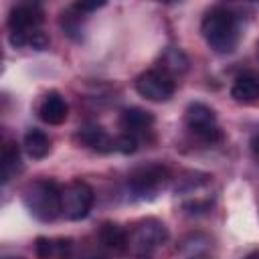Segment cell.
<instances>
[{
	"instance_id": "cell-1",
	"label": "cell",
	"mask_w": 259,
	"mask_h": 259,
	"mask_svg": "<svg viewBox=\"0 0 259 259\" xmlns=\"http://www.w3.org/2000/svg\"><path fill=\"white\" fill-rule=\"evenodd\" d=\"M200 32H202L206 45L214 53L229 55L237 49L239 38H241L239 16L227 6H212L202 16Z\"/></svg>"
},
{
	"instance_id": "cell-2",
	"label": "cell",
	"mask_w": 259,
	"mask_h": 259,
	"mask_svg": "<svg viewBox=\"0 0 259 259\" xmlns=\"http://www.w3.org/2000/svg\"><path fill=\"white\" fill-rule=\"evenodd\" d=\"M168 241V229L158 219H142L125 229V249L123 253L134 259L154 257Z\"/></svg>"
},
{
	"instance_id": "cell-3",
	"label": "cell",
	"mask_w": 259,
	"mask_h": 259,
	"mask_svg": "<svg viewBox=\"0 0 259 259\" xmlns=\"http://www.w3.org/2000/svg\"><path fill=\"white\" fill-rule=\"evenodd\" d=\"M22 202L34 219L51 223L61 214V186L47 178L32 180L22 188Z\"/></svg>"
},
{
	"instance_id": "cell-4",
	"label": "cell",
	"mask_w": 259,
	"mask_h": 259,
	"mask_svg": "<svg viewBox=\"0 0 259 259\" xmlns=\"http://www.w3.org/2000/svg\"><path fill=\"white\" fill-rule=\"evenodd\" d=\"M172 180V172L166 164L150 162L134 168L127 176L130 192L140 200H152L162 194Z\"/></svg>"
},
{
	"instance_id": "cell-5",
	"label": "cell",
	"mask_w": 259,
	"mask_h": 259,
	"mask_svg": "<svg viewBox=\"0 0 259 259\" xmlns=\"http://www.w3.org/2000/svg\"><path fill=\"white\" fill-rule=\"evenodd\" d=\"M45 20V12L36 2H20L14 4L8 14V30L12 47H26L30 36L38 32Z\"/></svg>"
},
{
	"instance_id": "cell-6",
	"label": "cell",
	"mask_w": 259,
	"mask_h": 259,
	"mask_svg": "<svg viewBox=\"0 0 259 259\" xmlns=\"http://www.w3.org/2000/svg\"><path fill=\"white\" fill-rule=\"evenodd\" d=\"M184 123H186V130L206 146H212L223 140L217 113L206 103H200V101L190 103L184 111Z\"/></svg>"
},
{
	"instance_id": "cell-7",
	"label": "cell",
	"mask_w": 259,
	"mask_h": 259,
	"mask_svg": "<svg viewBox=\"0 0 259 259\" xmlns=\"http://www.w3.org/2000/svg\"><path fill=\"white\" fill-rule=\"evenodd\" d=\"M95 200L93 188L83 180H71L61 186V214L69 221H81L89 214Z\"/></svg>"
},
{
	"instance_id": "cell-8",
	"label": "cell",
	"mask_w": 259,
	"mask_h": 259,
	"mask_svg": "<svg viewBox=\"0 0 259 259\" xmlns=\"http://www.w3.org/2000/svg\"><path fill=\"white\" fill-rule=\"evenodd\" d=\"M136 91L148 101L162 103V101H168L174 95L176 79H172L170 75H166L160 69H150V71H144L142 75H138Z\"/></svg>"
},
{
	"instance_id": "cell-9",
	"label": "cell",
	"mask_w": 259,
	"mask_h": 259,
	"mask_svg": "<svg viewBox=\"0 0 259 259\" xmlns=\"http://www.w3.org/2000/svg\"><path fill=\"white\" fill-rule=\"evenodd\" d=\"M154 115L142 107H127L121 111L119 115V130L121 134H127V136H134L138 138L140 142L146 138V134L152 132L154 127Z\"/></svg>"
},
{
	"instance_id": "cell-10",
	"label": "cell",
	"mask_w": 259,
	"mask_h": 259,
	"mask_svg": "<svg viewBox=\"0 0 259 259\" xmlns=\"http://www.w3.org/2000/svg\"><path fill=\"white\" fill-rule=\"evenodd\" d=\"M75 142L97 154H107L115 150V138H111L101 125H95V123L79 127L75 134Z\"/></svg>"
},
{
	"instance_id": "cell-11",
	"label": "cell",
	"mask_w": 259,
	"mask_h": 259,
	"mask_svg": "<svg viewBox=\"0 0 259 259\" xmlns=\"http://www.w3.org/2000/svg\"><path fill=\"white\" fill-rule=\"evenodd\" d=\"M38 117L49 125H61L69 117V105L59 91H49L38 103Z\"/></svg>"
},
{
	"instance_id": "cell-12",
	"label": "cell",
	"mask_w": 259,
	"mask_h": 259,
	"mask_svg": "<svg viewBox=\"0 0 259 259\" xmlns=\"http://www.w3.org/2000/svg\"><path fill=\"white\" fill-rule=\"evenodd\" d=\"M231 97L239 105H259V73H243L233 81Z\"/></svg>"
},
{
	"instance_id": "cell-13",
	"label": "cell",
	"mask_w": 259,
	"mask_h": 259,
	"mask_svg": "<svg viewBox=\"0 0 259 259\" xmlns=\"http://www.w3.org/2000/svg\"><path fill=\"white\" fill-rule=\"evenodd\" d=\"M34 251L38 259H69L73 251L71 239H47L38 237L34 243Z\"/></svg>"
},
{
	"instance_id": "cell-14",
	"label": "cell",
	"mask_w": 259,
	"mask_h": 259,
	"mask_svg": "<svg viewBox=\"0 0 259 259\" xmlns=\"http://www.w3.org/2000/svg\"><path fill=\"white\" fill-rule=\"evenodd\" d=\"M0 166H2V184H8L10 180H14L16 174L22 170V160H20L18 146L10 140H6L4 146H2Z\"/></svg>"
},
{
	"instance_id": "cell-15",
	"label": "cell",
	"mask_w": 259,
	"mask_h": 259,
	"mask_svg": "<svg viewBox=\"0 0 259 259\" xmlns=\"http://www.w3.org/2000/svg\"><path fill=\"white\" fill-rule=\"evenodd\" d=\"M22 148H24V152H26L30 158L40 160V158L49 156V152H51V138H49L42 130L30 127V130L24 134Z\"/></svg>"
},
{
	"instance_id": "cell-16",
	"label": "cell",
	"mask_w": 259,
	"mask_h": 259,
	"mask_svg": "<svg viewBox=\"0 0 259 259\" xmlns=\"http://www.w3.org/2000/svg\"><path fill=\"white\" fill-rule=\"evenodd\" d=\"M156 69H160V71H164L166 75H170L172 79H176V77H180V75L188 69V59H186V55H184L180 49L168 47V49L162 53L160 65H158Z\"/></svg>"
},
{
	"instance_id": "cell-17",
	"label": "cell",
	"mask_w": 259,
	"mask_h": 259,
	"mask_svg": "<svg viewBox=\"0 0 259 259\" xmlns=\"http://www.w3.org/2000/svg\"><path fill=\"white\" fill-rule=\"evenodd\" d=\"M99 241L105 249L113 253H123L125 249V229L115 223H103L99 229Z\"/></svg>"
},
{
	"instance_id": "cell-18",
	"label": "cell",
	"mask_w": 259,
	"mask_h": 259,
	"mask_svg": "<svg viewBox=\"0 0 259 259\" xmlns=\"http://www.w3.org/2000/svg\"><path fill=\"white\" fill-rule=\"evenodd\" d=\"M83 16H85V14H83L81 10H77L75 6L67 8V10L61 14V28L65 30L67 36H71V38H75V40L81 38V34H83Z\"/></svg>"
},
{
	"instance_id": "cell-19",
	"label": "cell",
	"mask_w": 259,
	"mask_h": 259,
	"mask_svg": "<svg viewBox=\"0 0 259 259\" xmlns=\"http://www.w3.org/2000/svg\"><path fill=\"white\" fill-rule=\"evenodd\" d=\"M138 148H140V140L134 138V136L119 134V136L115 138V150L121 152V154H134Z\"/></svg>"
},
{
	"instance_id": "cell-20",
	"label": "cell",
	"mask_w": 259,
	"mask_h": 259,
	"mask_svg": "<svg viewBox=\"0 0 259 259\" xmlns=\"http://www.w3.org/2000/svg\"><path fill=\"white\" fill-rule=\"evenodd\" d=\"M28 47H32V49H36V51H42V49L49 47V36H47L42 30H38V32H34V34L30 36Z\"/></svg>"
},
{
	"instance_id": "cell-21",
	"label": "cell",
	"mask_w": 259,
	"mask_h": 259,
	"mask_svg": "<svg viewBox=\"0 0 259 259\" xmlns=\"http://www.w3.org/2000/svg\"><path fill=\"white\" fill-rule=\"evenodd\" d=\"M77 10H81L83 14H89V12H95L97 8H101V6H105V2H77V4H73Z\"/></svg>"
},
{
	"instance_id": "cell-22",
	"label": "cell",
	"mask_w": 259,
	"mask_h": 259,
	"mask_svg": "<svg viewBox=\"0 0 259 259\" xmlns=\"http://www.w3.org/2000/svg\"><path fill=\"white\" fill-rule=\"evenodd\" d=\"M249 146H251V152H253V156L259 160V132H257V134H253V138H251Z\"/></svg>"
},
{
	"instance_id": "cell-23",
	"label": "cell",
	"mask_w": 259,
	"mask_h": 259,
	"mask_svg": "<svg viewBox=\"0 0 259 259\" xmlns=\"http://www.w3.org/2000/svg\"><path fill=\"white\" fill-rule=\"evenodd\" d=\"M243 259H259V249L257 251H253V253H249L247 257H243Z\"/></svg>"
},
{
	"instance_id": "cell-24",
	"label": "cell",
	"mask_w": 259,
	"mask_h": 259,
	"mask_svg": "<svg viewBox=\"0 0 259 259\" xmlns=\"http://www.w3.org/2000/svg\"><path fill=\"white\" fill-rule=\"evenodd\" d=\"M85 259H105V257H101V255H91V257H85Z\"/></svg>"
},
{
	"instance_id": "cell-25",
	"label": "cell",
	"mask_w": 259,
	"mask_h": 259,
	"mask_svg": "<svg viewBox=\"0 0 259 259\" xmlns=\"http://www.w3.org/2000/svg\"><path fill=\"white\" fill-rule=\"evenodd\" d=\"M4 259H20V257H4Z\"/></svg>"
}]
</instances>
